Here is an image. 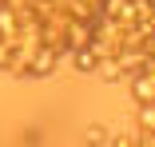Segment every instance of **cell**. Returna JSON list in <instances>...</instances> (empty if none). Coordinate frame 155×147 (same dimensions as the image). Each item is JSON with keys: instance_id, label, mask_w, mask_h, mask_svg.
Returning <instances> with one entry per match:
<instances>
[{"instance_id": "1", "label": "cell", "mask_w": 155, "mask_h": 147, "mask_svg": "<svg viewBox=\"0 0 155 147\" xmlns=\"http://www.w3.org/2000/svg\"><path fill=\"white\" fill-rule=\"evenodd\" d=\"M60 60H64V56H60L52 44H40V48L32 52V60H28V72H24V80H48V76L60 68Z\"/></svg>"}, {"instance_id": "7", "label": "cell", "mask_w": 155, "mask_h": 147, "mask_svg": "<svg viewBox=\"0 0 155 147\" xmlns=\"http://www.w3.org/2000/svg\"><path fill=\"white\" fill-rule=\"evenodd\" d=\"M139 131H155V103H139Z\"/></svg>"}, {"instance_id": "8", "label": "cell", "mask_w": 155, "mask_h": 147, "mask_svg": "<svg viewBox=\"0 0 155 147\" xmlns=\"http://www.w3.org/2000/svg\"><path fill=\"white\" fill-rule=\"evenodd\" d=\"M12 60H16V48L8 40H0V72H12Z\"/></svg>"}, {"instance_id": "2", "label": "cell", "mask_w": 155, "mask_h": 147, "mask_svg": "<svg viewBox=\"0 0 155 147\" xmlns=\"http://www.w3.org/2000/svg\"><path fill=\"white\" fill-rule=\"evenodd\" d=\"M127 87H131V100H135V103H155V76H151V72L131 76Z\"/></svg>"}, {"instance_id": "5", "label": "cell", "mask_w": 155, "mask_h": 147, "mask_svg": "<svg viewBox=\"0 0 155 147\" xmlns=\"http://www.w3.org/2000/svg\"><path fill=\"white\" fill-rule=\"evenodd\" d=\"M96 76L104 83H123V68H119L115 56H100V60H96Z\"/></svg>"}, {"instance_id": "3", "label": "cell", "mask_w": 155, "mask_h": 147, "mask_svg": "<svg viewBox=\"0 0 155 147\" xmlns=\"http://www.w3.org/2000/svg\"><path fill=\"white\" fill-rule=\"evenodd\" d=\"M68 60H72V68L80 72V76H96V48L91 44H84V48H76V52H68Z\"/></svg>"}, {"instance_id": "6", "label": "cell", "mask_w": 155, "mask_h": 147, "mask_svg": "<svg viewBox=\"0 0 155 147\" xmlns=\"http://www.w3.org/2000/svg\"><path fill=\"white\" fill-rule=\"evenodd\" d=\"M84 143H100V147H104V143H111V131H107L104 123H91V127L84 131Z\"/></svg>"}, {"instance_id": "9", "label": "cell", "mask_w": 155, "mask_h": 147, "mask_svg": "<svg viewBox=\"0 0 155 147\" xmlns=\"http://www.w3.org/2000/svg\"><path fill=\"white\" fill-rule=\"evenodd\" d=\"M0 4H12V8H20V4H24V0H0Z\"/></svg>"}, {"instance_id": "4", "label": "cell", "mask_w": 155, "mask_h": 147, "mask_svg": "<svg viewBox=\"0 0 155 147\" xmlns=\"http://www.w3.org/2000/svg\"><path fill=\"white\" fill-rule=\"evenodd\" d=\"M16 32H20V12L12 8V4H0V40H16Z\"/></svg>"}]
</instances>
